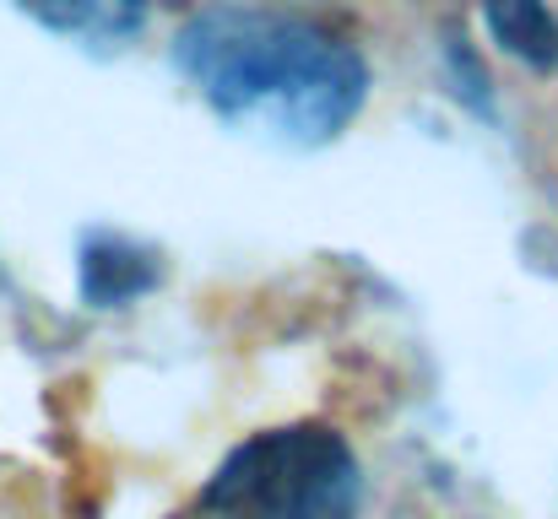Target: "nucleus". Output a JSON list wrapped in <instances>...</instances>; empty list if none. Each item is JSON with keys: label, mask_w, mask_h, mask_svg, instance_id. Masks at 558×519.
Returning a JSON list of instances; mask_svg holds the SVG:
<instances>
[{"label": "nucleus", "mask_w": 558, "mask_h": 519, "mask_svg": "<svg viewBox=\"0 0 558 519\" xmlns=\"http://www.w3.org/2000/svg\"><path fill=\"white\" fill-rule=\"evenodd\" d=\"M174 60L228 125L282 147L342 136L369 98L364 54L331 27L277 5L195 11L174 38Z\"/></svg>", "instance_id": "nucleus-1"}, {"label": "nucleus", "mask_w": 558, "mask_h": 519, "mask_svg": "<svg viewBox=\"0 0 558 519\" xmlns=\"http://www.w3.org/2000/svg\"><path fill=\"white\" fill-rule=\"evenodd\" d=\"M11 5L76 44H125L147 16V0H11Z\"/></svg>", "instance_id": "nucleus-3"}, {"label": "nucleus", "mask_w": 558, "mask_h": 519, "mask_svg": "<svg viewBox=\"0 0 558 519\" xmlns=\"http://www.w3.org/2000/svg\"><path fill=\"white\" fill-rule=\"evenodd\" d=\"M483 22L505 54L558 76V16L543 0H483Z\"/></svg>", "instance_id": "nucleus-5"}, {"label": "nucleus", "mask_w": 558, "mask_h": 519, "mask_svg": "<svg viewBox=\"0 0 558 519\" xmlns=\"http://www.w3.org/2000/svg\"><path fill=\"white\" fill-rule=\"evenodd\" d=\"M217 519H359L364 466L326 422H288L250 433L201 487Z\"/></svg>", "instance_id": "nucleus-2"}, {"label": "nucleus", "mask_w": 558, "mask_h": 519, "mask_svg": "<svg viewBox=\"0 0 558 519\" xmlns=\"http://www.w3.org/2000/svg\"><path fill=\"white\" fill-rule=\"evenodd\" d=\"M158 282V265L147 249L125 244V238H87L82 249V298L93 309H120L131 298H142Z\"/></svg>", "instance_id": "nucleus-4"}]
</instances>
